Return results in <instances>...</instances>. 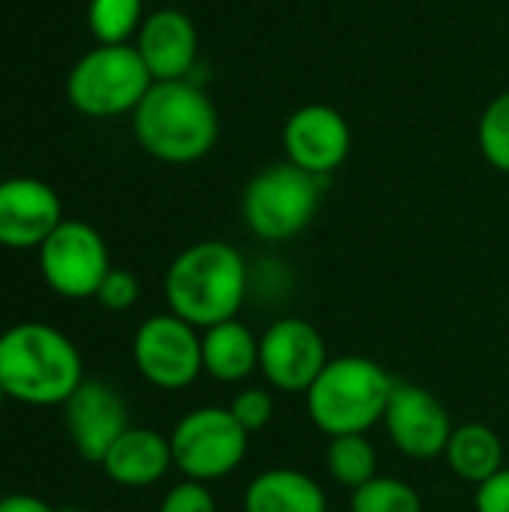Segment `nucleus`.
I'll return each instance as SVG.
<instances>
[{"label": "nucleus", "mask_w": 509, "mask_h": 512, "mask_svg": "<svg viewBox=\"0 0 509 512\" xmlns=\"http://www.w3.org/2000/svg\"><path fill=\"white\" fill-rule=\"evenodd\" d=\"M252 273L243 252L225 240H201L186 246L165 273L168 312L210 330L222 321H234L249 297Z\"/></svg>", "instance_id": "nucleus-1"}, {"label": "nucleus", "mask_w": 509, "mask_h": 512, "mask_svg": "<svg viewBox=\"0 0 509 512\" xmlns=\"http://www.w3.org/2000/svg\"><path fill=\"white\" fill-rule=\"evenodd\" d=\"M0 384L12 402L63 408L84 384L81 351L51 324L18 321L0 333Z\"/></svg>", "instance_id": "nucleus-2"}, {"label": "nucleus", "mask_w": 509, "mask_h": 512, "mask_svg": "<svg viewBox=\"0 0 509 512\" xmlns=\"http://www.w3.org/2000/svg\"><path fill=\"white\" fill-rule=\"evenodd\" d=\"M132 132L147 156L165 165H192L216 147L219 111L189 78L153 81L132 111Z\"/></svg>", "instance_id": "nucleus-3"}, {"label": "nucleus", "mask_w": 509, "mask_h": 512, "mask_svg": "<svg viewBox=\"0 0 509 512\" xmlns=\"http://www.w3.org/2000/svg\"><path fill=\"white\" fill-rule=\"evenodd\" d=\"M396 384L399 381L369 357H333L306 390V414L327 438L366 435L372 426L384 423Z\"/></svg>", "instance_id": "nucleus-4"}, {"label": "nucleus", "mask_w": 509, "mask_h": 512, "mask_svg": "<svg viewBox=\"0 0 509 512\" xmlns=\"http://www.w3.org/2000/svg\"><path fill=\"white\" fill-rule=\"evenodd\" d=\"M324 180L288 159L258 171L243 189V219L264 243H285L303 234L318 216Z\"/></svg>", "instance_id": "nucleus-5"}, {"label": "nucleus", "mask_w": 509, "mask_h": 512, "mask_svg": "<svg viewBox=\"0 0 509 512\" xmlns=\"http://www.w3.org/2000/svg\"><path fill=\"white\" fill-rule=\"evenodd\" d=\"M153 87L135 45H96L90 48L66 78L69 105L93 120L132 114Z\"/></svg>", "instance_id": "nucleus-6"}, {"label": "nucleus", "mask_w": 509, "mask_h": 512, "mask_svg": "<svg viewBox=\"0 0 509 512\" xmlns=\"http://www.w3.org/2000/svg\"><path fill=\"white\" fill-rule=\"evenodd\" d=\"M168 438L174 468L186 480L198 483L231 477L249 453V432L234 420L228 408L219 405L192 408L177 420Z\"/></svg>", "instance_id": "nucleus-7"}, {"label": "nucleus", "mask_w": 509, "mask_h": 512, "mask_svg": "<svg viewBox=\"0 0 509 512\" xmlns=\"http://www.w3.org/2000/svg\"><path fill=\"white\" fill-rule=\"evenodd\" d=\"M108 270L111 255L105 237L81 219H63L39 246V273L63 300L96 297Z\"/></svg>", "instance_id": "nucleus-8"}, {"label": "nucleus", "mask_w": 509, "mask_h": 512, "mask_svg": "<svg viewBox=\"0 0 509 512\" xmlns=\"http://www.w3.org/2000/svg\"><path fill=\"white\" fill-rule=\"evenodd\" d=\"M132 360L138 375L156 390H186L204 375L201 330L174 312L150 315L132 339Z\"/></svg>", "instance_id": "nucleus-9"}, {"label": "nucleus", "mask_w": 509, "mask_h": 512, "mask_svg": "<svg viewBox=\"0 0 509 512\" xmlns=\"http://www.w3.org/2000/svg\"><path fill=\"white\" fill-rule=\"evenodd\" d=\"M327 363V342L306 318H279L258 336V372L279 393L306 396Z\"/></svg>", "instance_id": "nucleus-10"}, {"label": "nucleus", "mask_w": 509, "mask_h": 512, "mask_svg": "<svg viewBox=\"0 0 509 512\" xmlns=\"http://www.w3.org/2000/svg\"><path fill=\"white\" fill-rule=\"evenodd\" d=\"M384 429L390 444L414 462H432L444 456L450 435H453V420L441 399L429 393L420 384H396V393L387 405L384 414Z\"/></svg>", "instance_id": "nucleus-11"}, {"label": "nucleus", "mask_w": 509, "mask_h": 512, "mask_svg": "<svg viewBox=\"0 0 509 512\" xmlns=\"http://www.w3.org/2000/svg\"><path fill=\"white\" fill-rule=\"evenodd\" d=\"M282 147L291 165L327 180L351 153V126L333 105H303L282 126Z\"/></svg>", "instance_id": "nucleus-12"}, {"label": "nucleus", "mask_w": 509, "mask_h": 512, "mask_svg": "<svg viewBox=\"0 0 509 512\" xmlns=\"http://www.w3.org/2000/svg\"><path fill=\"white\" fill-rule=\"evenodd\" d=\"M63 420L75 453L90 465H102L105 453L129 429V408L111 384L84 378L63 405Z\"/></svg>", "instance_id": "nucleus-13"}, {"label": "nucleus", "mask_w": 509, "mask_h": 512, "mask_svg": "<svg viewBox=\"0 0 509 512\" xmlns=\"http://www.w3.org/2000/svg\"><path fill=\"white\" fill-rule=\"evenodd\" d=\"M63 201L39 177L0 180V246L39 249L63 222Z\"/></svg>", "instance_id": "nucleus-14"}, {"label": "nucleus", "mask_w": 509, "mask_h": 512, "mask_svg": "<svg viewBox=\"0 0 509 512\" xmlns=\"http://www.w3.org/2000/svg\"><path fill=\"white\" fill-rule=\"evenodd\" d=\"M135 51L153 81L189 78L198 60V27L180 9H156L144 18L135 36Z\"/></svg>", "instance_id": "nucleus-15"}, {"label": "nucleus", "mask_w": 509, "mask_h": 512, "mask_svg": "<svg viewBox=\"0 0 509 512\" xmlns=\"http://www.w3.org/2000/svg\"><path fill=\"white\" fill-rule=\"evenodd\" d=\"M105 477L123 489H147L156 486L159 480H165V474L174 468V456H171V438L156 432V429H144V426H129L114 447L105 453L102 465Z\"/></svg>", "instance_id": "nucleus-16"}, {"label": "nucleus", "mask_w": 509, "mask_h": 512, "mask_svg": "<svg viewBox=\"0 0 509 512\" xmlns=\"http://www.w3.org/2000/svg\"><path fill=\"white\" fill-rule=\"evenodd\" d=\"M243 512H330V504L321 483L306 471L267 468L249 480Z\"/></svg>", "instance_id": "nucleus-17"}, {"label": "nucleus", "mask_w": 509, "mask_h": 512, "mask_svg": "<svg viewBox=\"0 0 509 512\" xmlns=\"http://www.w3.org/2000/svg\"><path fill=\"white\" fill-rule=\"evenodd\" d=\"M204 375L219 384H240L258 369V336L243 321H222L201 330Z\"/></svg>", "instance_id": "nucleus-18"}, {"label": "nucleus", "mask_w": 509, "mask_h": 512, "mask_svg": "<svg viewBox=\"0 0 509 512\" xmlns=\"http://www.w3.org/2000/svg\"><path fill=\"white\" fill-rule=\"evenodd\" d=\"M444 459H447V468L471 486H480L489 477H495L501 468H507L501 435L483 423L456 426L444 450Z\"/></svg>", "instance_id": "nucleus-19"}, {"label": "nucleus", "mask_w": 509, "mask_h": 512, "mask_svg": "<svg viewBox=\"0 0 509 512\" xmlns=\"http://www.w3.org/2000/svg\"><path fill=\"white\" fill-rule=\"evenodd\" d=\"M324 465L333 483L354 492L378 477V450L366 435H339L330 438Z\"/></svg>", "instance_id": "nucleus-20"}, {"label": "nucleus", "mask_w": 509, "mask_h": 512, "mask_svg": "<svg viewBox=\"0 0 509 512\" xmlns=\"http://www.w3.org/2000/svg\"><path fill=\"white\" fill-rule=\"evenodd\" d=\"M144 0H90L87 30L96 45H129L144 24Z\"/></svg>", "instance_id": "nucleus-21"}, {"label": "nucleus", "mask_w": 509, "mask_h": 512, "mask_svg": "<svg viewBox=\"0 0 509 512\" xmlns=\"http://www.w3.org/2000/svg\"><path fill=\"white\" fill-rule=\"evenodd\" d=\"M351 512H423V498L399 477H375L351 492Z\"/></svg>", "instance_id": "nucleus-22"}, {"label": "nucleus", "mask_w": 509, "mask_h": 512, "mask_svg": "<svg viewBox=\"0 0 509 512\" xmlns=\"http://www.w3.org/2000/svg\"><path fill=\"white\" fill-rule=\"evenodd\" d=\"M477 144L483 159L501 171L509 174V90L498 93L480 114L477 126Z\"/></svg>", "instance_id": "nucleus-23"}, {"label": "nucleus", "mask_w": 509, "mask_h": 512, "mask_svg": "<svg viewBox=\"0 0 509 512\" xmlns=\"http://www.w3.org/2000/svg\"><path fill=\"white\" fill-rule=\"evenodd\" d=\"M228 411L234 414V420H237L249 435H255V432H261V429L270 426L276 405H273V396H270L264 387H246V390H240V393L231 399Z\"/></svg>", "instance_id": "nucleus-24"}, {"label": "nucleus", "mask_w": 509, "mask_h": 512, "mask_svg": "<svg viewBox=\"0 0 509 512\" xmlns=\"http://www.w3.org/2000/svg\"><path fill=\"white\" fill-rule=\"evenodd\" d=\"M138 297H141V282L135 279V273L123 267H111L93 300L108 312H126L138 303Z\"/></svg>", "instance_id": "nucleus-25"}, {"label": "nucleus", "mask_w": 509, "mask_h": 512, "mask_svg": "<svg viewBox=\"0 0 509 512\" xmlns=\"http://www.w3.org/2000/svg\"><path fill=\"white\" fill-rule=\"evenodd\" d=\"M159 512H219V507H216V498L207 489V483L183 480L165 492Z\"/></svg>", "instance_id": "nucleus-26"}, {"label": "nucleus", "mask_w": 509, "mask_h": 512, "mask_svg": "<svg viewBox=\"0 0 509 512\" xmlns=\"http://www.w3.org/2000/svg\"><path fill=\"white\" fill-rule=\"evenodd\" d=\"M474 510L477 512H509V465L501 468L495 477L477 486L474 495Z\"/></svg>", "instance_id": "nucleus-27"}, {"label": "nucleus", "mask_w": 509, "mask_h": 512, "mask_svg": "<svg viewBox=\"0 0 509 512\" xmlns=\"http://www.w3.org/2000/svg\"><path fill=\"white\" fill-rule=\"evenodd\" d=\"M0 512H57L51 510L48 501L27 495V492H15V495H3L0 498Z\"/></svg>", "instance_id": "nucleus-28"}, {"label": "nucleus", "mask_w": 509, "mask_h": 512, "mask_svg": "<svg viewBox=\"0 0 509 512\" xmlns=\"http://www.w3.org/2000/svg\"><path fill=\"white\" fill-rule=\"evenodd\" d=\"M9 396H6V390H3V384H0V408H3V402H6Z\"/></svg>", "instance_id": "nucleus-29"}, {"label": "nucleus", "mask_w": 509, "mask_h": 512, "mask_svg": "<svg viewBox=\"0 0 509 512\" xmlns=\"http://www.w3.org/2000/svg\"><path fill=\"white\" fill-rule=\"evenodd\" d=\"M63 512H93V510H63Z\"/></svg>", "instance_id": "nucleus-30"}]
</instances>
